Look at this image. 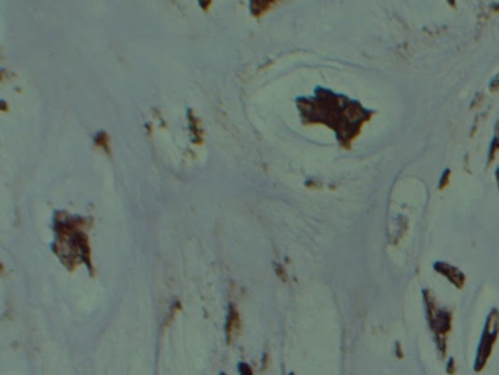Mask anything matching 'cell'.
<instances>
[{
  "label": "cell",
  "instance_id": "3",
  "mask_svg": "<svg viewBox=\"0 0 499 375\" xmlns=\"http://www.w3.org/2000/svg\"><path fill=\"white\" fill-rule=\"evenodd\" d=\"M428 318L432 332L436 334L439 341H446V336L451 330V314L438 307L435 299L431 297L428 299Z\"/></svg>",
  "mask_w": 499,
  "mask_h": 375
},
{
  "label": "cell",
  "instance_id": "1",
  "mask_svg": "<svg viewBox=\"0 0 499 375\" xmlns=\"http://www.w3.org/2000/svg\"><path fill=\"white\" fill-rule=\"evenodd\" d=\"M303 125H325L336 132L344 147L351 143L369 119L371 112L362 104L325 88H317L312 97L296 98Z\"/></svg>",
  "mask_w": 499,
  "mask_h": 375
},
{
  "label": "cell",
  "instance_id": "4",
  "mask_svg": "<svg viewBox=\"0 0 499 375\" xmlns=\"http://www.w3.org/2000/svg\"><path fill=\"white\" fill-rule=\"evenodd\" d=\"M435 269L438 273L446 276L450 280V283H453L454 286H457V287L464 286V274L457 269V267H454L448 262H436Z\"/></svg>",
  "mask_w": 499,
  "mask_h": 375
},
{
  "label": "cell",
  "instance_id": "6",
  "mask_svg": "<svg viewBox=\"0 0 499 375\" xmlns=\"http://www.w3.org/2000/svg\"><path fill=\"white\" fill-rule=\"evenodd\" d=\"M211 4H212V0H198V5L201 6V9H202L204 12H208Z\"/></svg>",
  "mask_w": 499,
  "mask_h": 375
},
{
  "label": "cell",
  "instance_id": "2",
  "mask_svg": "<svg viewBox=\"0 0 499 375\" xmlns=\"http://www.w3.org/2000/svg\"><path fill=\"white\" fill-rule=\"evenodd\" d=\"M499 334V311L498 309H492L486 318L485 323V330L483 334L480 337V343L478 347V354H476V359H475V369L476 371H482L483 366L486 365V362L489 361L493 346L496 343Z\"/></svg>",
  "mask_w": 499,
  "mask_h": 375
},
{
  "label": "cell",
  "instance_id": "5",
  "mask_svg": "<svg viewBox=\"0 0 499 375\" xmlns=\"http://www.w3.org/2000/svg\"><path fill=\"white\" fill-rule=\"evenodd\" d=\"M282 0H249V12L254 18H261Z\"/></svg>",
  "mask_w": 499,
  "mask_h": 375
},
{
  "label": "cell",
  "instance_id": "7",
  "mask_svg": "<svg viewBox=\"0 0 499 375\" xmlns=\"http://www.w3.org/2000/svg\"><path fill=\"white\" fill-rule=\"evenodd\" d=\"M496 182H498V186H499V169L496 170Z\"/></svg>",
  "mask_w": 499,
  "mask_h": 375
}]
</instances>
